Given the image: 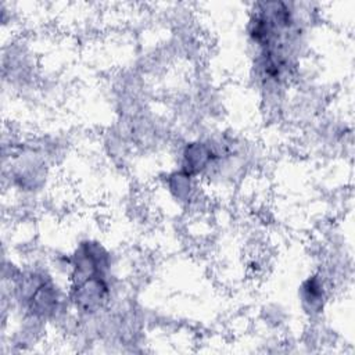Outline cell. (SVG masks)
Here are the masks:
<instances>
[{"label":"cell","mask_w":355,"mask_h":355,"mask_svg":"<svg viewBox=\"0 0 355 355\" xmlns=\"http://www.w3.org/2000/svg\"><path fill=\"white\" fill-rule=\"evenodd\" d=\"M300 17L294 4L257 3L248 21V37L257 49L255 68L266 85L280 86L295 67Z\"/></svg>","instance_id":"6da1fadb"},{"label":"cell","mask_w":355,"mask_h":355,"mask_svg":"<svg viewBox=\"0 0 355 355\" xmlns=\"http://www.w3.org/2000/svg\"><path fill=\"white\" fill-rule=\"evenodd\" d=\"M302 302L308 304V309L319 311L322 306V301L324 298L323 283L318 277H311L302 284Z\"/></svg>","instance_id":"7a4b0ae2"}]
</instances>
